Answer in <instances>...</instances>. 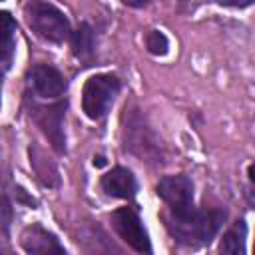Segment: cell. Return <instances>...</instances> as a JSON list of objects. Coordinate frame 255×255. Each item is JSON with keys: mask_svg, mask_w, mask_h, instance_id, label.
I'll list each match as a JSON object with an SVG mask.
<instances>
[{"mask_svg": "<svg viewBox=\"0 0 255 255\" xmlns=\"http://www.w3.org/2000/svg\"><path fill=\"white\" fill-rule=\"evenodd\" d=\"M0 255H6V253H4V251H2V249H0Z\"/></svg>", "mask_w": 255, "mask_h": 255, "instance_id": "obj_16", "label": "cell"}, {"mask_svg": "<svg viewBox=\"0 0 255 255\" xmlns=\"http://www.w3.org/2000/svg\"><path fill=\"white\" fill-rule=\"evenodd\" d=\"M14 32H16V20L10 12L0 10V64L8 66L14 56Z\"/></svg>", "mask_w": 255, "mask_h": 255, "instance_id": "obj_12", "label": "cell"}, {"mask_svg": "<svg viewBox=\"0 0 255 255\" xmlns=\"http://www.w3.org/2000/svg\"><path fill=\"white\" fill-rule=\"evenodd\" d=\"M100 185L108 195L120 197V199H131L137 191V181L133 173L126 167H114L108 173H104L100 179Z\"/></svg>", "mask_w": 255, "mask_h": 255, "instance_id": "obj_9", "label": "cell"}, {"mask_svg": "<svg viewBox=\"0 0 255 255\" xmlns=\"http://www.w3.org/2000/svg\"><path fill=\"white\" fill-rule=\"evenodd\" d=\"M122 84L118 76L114 74H94L86 80L82 88V110L90 120H102L110 106L114 104V98L118 96Z\"/></svg>", "mask_w": 255, "mask_h": 255, "instance_id": "obj_3", "label": "cell"}, {"mask_svg": "<svg viewBox=\"0 0 255 255\" xmlns=\"http://www.w3.org/2000/svg\"><path fill=\"white\" fill-rule=\"evenodd\" d=\"M70 46H72V54L78 60H90L94 56L96 50V36L94 30L88 22H82L72 34H70Z\"/></svg>", "mask_w": 255, "mask_h": 255, "instance_id": "obj_10", "label": "cell"}, {"mask_svg": "<svg viewBox=\"0 0 255 255\" xmlns=\"http://www.w3.org/2000/svg\"><path fill=\"white\" fill-rule=\"evenodd\" d=\"M24 16L32 32L42 40L52 44H62L64 40H70V22L58 6L50 2H28L24 6Z\"/></svg>", "mask_w": 255, "mask_h": 255, "instance_id": "obj_2", "label": "cell"}, {"mask_svg": "<svg viewBox=\"0 0 255 255\" xmlns=\"http://www.w3.org/2000/svg\"><path fill=\"white\" fill-rule=\"evenodd\" d=\"M155 193L167 203V211H183L193 203V181L187 175H165L157 181Z\"/></svg>", "mask_w": 255, "mask_h": 255, "instance_id": "obj_6", "label": "cell"}, {"mask_svg": "<svg viewBox=\"0 0 255 255\" xmlns=\"http://www.w3.org/2000/svg\"><path fill=\"white\" fill-rule=\"evenodd\" d=\"M64 114L66 102H56L52 106H32V116L44 135L50 139L52 147L60 153L66 151V133H64Z\"/></svg>", "mask_w": 255, "mask_h": 255, "instance_id": "obj_5", "label": "cell"}, {"mask_svg": "<svg viewBox=\"0 0 255 255\" xmlns=\"http://www.w3.org/2000/svg\"><path fill=\"white\" fill-rule=\"evenodd\" d=\"M110 219L118 235L131 249H135L141 255H151V241H149L147 229L143 227L139 213L133 207H120L110 215Z\"/></svg>", "mask_w": 255, "mask_h": 255, "instance_id": "obj_4", "label": "cell"}, {"mask_svg": "<svg viewBox=\"0 0 255 255\" xmlns=\"http://www.w3.org/2000/svg\"><path fill=\"white\" fill-rule=\"evenodd\" d=\"M30 84L34 86V92L40 96V98H48V100H54V98H60L68 84H66V78L62 76V72L50 64H38L30 70Z\"/></svg>", "mask_w": 255, "mask_h": 255, "instance_id": "obj_8", "label": "cell"}, {"mask_svg": "<svg viewBox=\"0 0 255 255\" xmlns=\"http://www.w3.org/2000/svg\"><path fill=\"white\" fill-rule=\"evenodd\" d=\"M0 94H2V74H0Z\"/></svg>", "mask_w": 255, "mask_h": 255, "instance_id": "obj_15", "label": "cell"}, {"mask_svg": "<svg viewBox=\"0 0 255 255\" xmlns=\"http://www.w3.org/2000/svg\"><path fill=\"white\" fill-rule=\"evenodd\" d=\"M20 245L26 255H68L58 237L40 223H32L22 229Z\"/></svg>", "mask_w": 255, "mask_h": 255, "instance_id": "obj_7", "label": "cell"}, {"mask_svg": "<svg viewBox=\"0 0 255 255\" xmlns=\"http://www.w3.org/2000/svg\"><path fill=\"white\" fill-rule=\"evenodd\" d=\"M247 225L243 219H239L237 223H233V227H229L223 233V239L219 243V255H247Z\"/></svg>", "mask_w": 255, "mask_h": 255, "instance_id": "obj_11", "label": "cell"}, {"mask_svg": "<svg viewBox=\"0 0 255 255\" xmlns=\"http://www.w3.org/2000/svg\"><path fill=\"white\" fill-rule=\"evenodd\" d=\"M104 163H106V159H104L102 155H98V157H94V165H98V167H100V165H104Z\"/></svg>", "mask_w": 255, "mask_h": 255, "instance_id": "obj_14", "label": "cell"}, {"mask_svg": "<svg viewBox=\"0 0 255 255\" xmlns=\"http://www.w3.org/2000/svg\"><path fill=\"white\" fill-rule=\"evenodd\" d=\"M165 227L169 235L185 247H203L209 245L217 235L219 227L225 221V211L221 209H195L193 205L183 211H167L163 213Z\"/></svg>", "mask_w": 255, "mask_h": 255, "instance_id": "obj_1", "label": "cell"}, {"mask_svg": "<svg viewBox=\"0 0 255 255\" xmlns=\"http://www.w3.org/2000/svg\"><path fill=\"white\" fill-rule=\"evenodd\" d=\"M145 48L153 56H165L169 52V40L159 30H149L145 34Z\"/></svg>", "mask_w": 255, "mask_h": 255, "instance_id": "obj_13", "label": "cell"}]
</instances>
